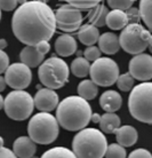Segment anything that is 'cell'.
<instances>
[{"label": "cell", "mask_w": 152, "mask_h": 158, "mask_svg": "<svg viewBox=\"0 0 152 158\" xmlns=\"http://www.w3.org/2000/svg\"><path fill=\"white\" fill-rule=\"evenodd\" d=\"M56 16L49 6L38 0L21 5L13 15V32L21 43L35 46L48 41L56 31Z\"/></svg>", "instance_id": "1"}, {"label": "cell", "mask_w": 152, "mask_h": 158, "mask_svg": "<svg viewBox=\"0 0 152 158\" xmlns=\"http://www.w3.org/2000/svg\"><path fill=\"white\" fill-rule=\"evenodd\" d=\"M92 107L81 96H68L56 108V118L64 130L76 132L87 127L92 117Z\"/></svg>", "instance_id": "2"}, {"label": "cell", "mask_w": 152, "mask_h": 158, "mask_svg": "<svg viewBox=\"0 0 152 158\" xmlns=\"http://www.w3.org/2000/svg\"><path fill=\"white\" fill-rule=\"evenodd\" d=\"M108 141L98 128H82L72 140V150L78 158L105 157Z\"/></svg>", "instance_id": "3"}, {"label": "cell", "mask_w": 152, "mask_h": 158, "mask_svg": "<svg viewBox=\"0 0 152 158\" xmlns=\"http://www.w3.org/2000/svg\"><path fill=\"white\" fill-rule=\"evenodd\" d=\"M128 109L133 118L152 124V83L144 81L133 87L128 98Z\"/></svg>", "instance_id": "4"}, {"label": "cell", "mask_w": 152, "mask_h": 158, "mask_svg": "<svg viewBox=\"0 0 152 158\" xmlns=\"http://www.w3.org/2000/svg\"><path fill=\"white\" fill-rule=\"evenodd\" d=\"M27 133L38 144H51L59 136L60 124L57 118L49 112L40 111L31 117L27 125Z\"/></svg>", "instance_id": "5"}, {"label": "cell", "mask_w": 152, "mask_h": 158, "mask_svg": "<svg viewBox=\"0 0 152 158\" xmlns=\"http://www.w3.org/2000/svg\"><path fill=\"white\" fill-rule=\"evenodd\" d=\"M70 70L65 61L61 57H49L39 65L38 77L45 87L51 89L62 88L69 81Z\"/></svg>", "instance_id": "6"}, {"label": "cell", "mask_w": 152, "mask_h": 158, "mask_svg": "<svg viewBox=\"0 0 152 158\" xmlns=\"http://www.w3.org/2000/svg\"><path fill=\"white\" fill-rule=\"evenodd\" d=\"M150 37L151 31L149 29H145L140 23H129L122 29L119 36L120 48L132 55L141 54L148 48Z\"/></svg>", "instance_id": "7"}, {"label": "cell", "mask_w": 152, "mask_h": 158, "mask_svg": "<svg viewBox=\"0 0 152 158\" xmlns=\"http://www.w3.org/2000/svg\"><path fill=\"white\" fill-rule=\"evenodd\" d=\"M35 101L30 93L24 89H14L5 98L4 110L13 120L22 122L32 115Z\"/></svg>", "instance_id": "8"}, {"label": "cell", "mask_w": 152, "mask_h": 158, "mask_svg": "<svg viewBox=\"0 0 152 158\" xmlns=\"http://www.w3.org/2000/svg\"><path fill=\"white\" fill-rule=\"evenodd\" d=\"M89 75L90 79L97 86L109 87L117 83L120 71L114 60L110 57H100L90 65Z\"/></svg>", "instance_id": "9"}, {"label": "cell", "mask_w": 152, "mask_h": 158, "mask_svg": "<svg viewBox=\"0 0 152 158\" xmlns=\"http://www.w3.org/2000/svg\"><path fill=\"white\" fill-rule=\"evenodd\" d=\"M56 27L64 32L77 31L82 23V14L80 9L71 5H63L56 10Z\"/></svg>", "instance_id": "10"}, {"label": "cell", "mask_w": 152, "mask_h": 158, "mask_svg": "<svg viewBox=\"0 0 152 158\" xmlns=\"http://www.w3.org/2000/svg\"><path fill=\"white\" fill-rule=\"evenodd\" d=\"M5 79L8 86L13 89H25L31 84V69L23 62L13 63L5 71Z\"/></svg>", "instance_id": "11"}, {"label": "cell", "mask_w": 152, "mask_h": 158, "mask_svg": "<svg viewBox=\"0 0 152 158\" xmlns=\"http://www.w3.org/2000/svg\"><path fill=\"white\" fill-rule=\"evenodd\" d=\"M129 73L134 79L141 81H149L152 79V55L141 53L134 55L128 64Z\"/></svg>", "instance_id": "12"}, {"label": "cell", "mask_w": 152, "mask_h": 158, "mask_svg": "<svg viewBox=\"0 0 152 158\" xmlns=\"http://www.w3.org/2000/svg\"><path fill=\"white\" fill-rule=\"evenodd\" d=\"M51 51V45L48 41H41L35 46H25L21 51V62L30 68H37L43 62L45 55Z\"/></svg>", "instance_id": "13"}, {"label": "cell", "mask_w": 152, "mask_h": 158, "mask_svg": "<svg viewBox=\"0 0 152 158\" xmlns=\"http://www.w3.org/2000/svg\"><path fill=\"white\" fill-rule=\"evenodd\" d=\"M35 106L38 110L43 112H51L59 106V95L55 92V89L43 87L40 88L39 91L35 93Z\"/></svg>", "instance_id": "14"}, {"label": "cell", "mask_w": 152, "mask_h": 158, "mask_svg": "<svg viewBox=\"0 0 152 158\" xmlns=\"http://www.w3.org/2000/svg\"><path fill=\"white\" fill-rule=\"evenodd\" d=\"M13 151L18 158H31L37 152V143L30 136H20L13 143Z\"/></svg>", "instance_id": "15"}, {"label": "cell", "mask_w": 152, "mask_h": 158, "mask_svg": "<svg viewBox=\"0 0 152 158\" xmlns=\"http://www.w3.org/2000/svg\"><path fill=\"white\" fill-rule=\"evenodd\" d=\"M55 52L61 57H68L77 52V41L71 35H61L55 40Z\"/></svg>", "instance_id": "16"}, {"label": "cell", "mask_w": 152, "mask_h": 158, "mask_svg": "<svg viewBox=\"0 0 152 158\" xmlns=\"http://www.w3.org/2000/svg\"><path fill=\"white\" fill-rule=\"evenodd\" d=\"M100 106L105 112H116L122 106V98L116 91H105L100 98Z\"/></svg>", "instance_id": "17"}, {"label": "cell", "mask_w": 152, "mask_h": 158, "mask_svg": "<svg viewBox=\"0 0 152 158\" xmlns=\"http://www.w3.org/2000/svg\"><path fill=\"white\" fill-rule=\"evenodd\" d=\"M97 43L98 48L101 49L102 53H104L106 55H113L120 49L119 37L112 32H104L100 36Z\"/></svg>", "instance_id": "18"}, {"label": "cell", "mask_w": 152, "mask_h": 158, "mask_svg": "<svg viewBox=\"0 0 152 158\" xmlns=\"http://www.w3.org/2000/svg\"><path fill=\"white\" fill-rule=\"evenodd\" d=\"M114 134H116L117 142L125 148L134 146L138 140V133H137L136 128L132 125L120 126Z\"/></svg>", "instance_id": "19"}, {"label": "cell", "mask_w": 152, "mask_h": 158, "mask_svg": "<svg viewBox=\"0 0 152 158\" xmlns=\"http://www.w3.org/2000/svg\"><path fill=\"white\" fill-rule=\"evenodd\" d=\"M78 39L80 43L86 46L95 45L100 39V31H98L97 27L93 25L92 23L84 24L82 27L79 28Z\"/></svg>", "instance_id": "20"}, {"label": "cell", "mask_w": 152, "mask_h": 158, "mask_svg": "<svg viewBox=\"0 0 152 158\" xmlns=\"http://www.w3.org/2000/svg\"><path fill=\"white\" fill-rule=\"evenodd\" d=\"M106 25L112 30H122L128 24V17L125 10L112 9L106 15Z\"/></svg>", "instance_id": "21"}, {"label": "cell", "mask_w": 152, "mask_h": 158, "mask_svg": "<svg viewBox=\"0 0 152 158\" xmlns=\"http://www.w3.org/2000/svg\"><path fill=\"white\" fill-rule=\"evenodd\" d=\"M120 117L116 112H105L103 116H101L100 127H101V131L103 133H106V134L116 133L118 128L120 127Z\"/></svg>", "instance_id": "22"}, {"label": "cell", "mask_w": 152, "mask_h": 158, "mask_svg": "<svg viewBox=\"0 0 152 158\" xmlns=\"http://www.w3.org/2000/svg\"><path fill=\"white\" fill-rule=\"evenodd\" d=\"M109 13V9L103 4H98L90 9L88 13V20L95 27H104L106 25V15Z\"/></svg>", "instance_id": "23"}, {"label": "cell", "mask_w": 152, "mask_h": 158, "mask_svg": "<svg viewBox=\"0 0 152 158\" xmlns=\"http://www.w3.org/2000/svg\"><path fill=\"white\" fill-rule=\"evenodd\" d=\"M77 92H78L79 96L89 101V100H93L97 96L98 86L92 79H85L81 83H79L78 87H77Z\"/></svg>", "instance_id": "24"}, {"label": "cell", "mask_w": 152, "mask_h": 158, "mask_svg": "<svg viewBox=\"0 0 152 158\" xmlns=\"http://www.w3.org/2000/svg\"><path fill=\"white\" fill-rule=\"evenodd\" d=\"M71 71L76 77L78 78H85L89 75L90 70V64L89 61L85 57L78 56L77 59H74L71 63Z\"/></svg>", "instance_id": "25"}, {"label": "cell", "mask_w": 152, "mask_h": 158, "mask_svg": "<svg viewBox=\"0 0 152 158\" xmlns=\"http://www.w3.org/2000/svg\"><path fill=\"white\" fill-rule=\"evenodd\" d=\"M40 158H78L73 152L65 147H54L49 150L45 151Z\"/></svg>", "instance_id": "26"}, {"label": "cell", "mask_w": 152, "mask_h": 158, "mask_svg": "<svg viewBox=\"0 0 152 158\" xmlns=\"http://www.w3.org/2000/svg\"><path fill=\"white\" fill-rule=\"evenodd\" d=\"M141 19L146 25V28L152 32V0H140Z\"/></svg>", "instance_id": "27"}, {"label": "cell", "mask_w": 152, "mask_h": 158, "mask_svg": "<svg viewBox=\"0 0 152 158\" xmlns=\"http://www.w3.org/2000/svg\"><path fill=\"white\" fill-rule=\"evenodd\" d=\"M134 83H135V79L129 72L127 73H122L118 77L117 80V86L118 88L122 92H129L133 89L134 87Z\"/></svg>", "instance_id": "28"}, {"label": "cell", "mask_w": 152, "mask_h": 158, "mask_svg": "<svg viewBox=\"0 0 152 158\" xmlns=\"http://www.w3.org/2000/svg\"><path fill=\"white\" fill-rule=\"evenodd\" d=\"M105 158H127L126 148L119 143H111L108 146L105 152Z\"/></svg>", "instance_id": "29"}, {"label": "cell", "mask_w": 152, "mask_h": 158, "mask_svg": "<svg viewBox=\"0 0 152 158\" xmlns=\"http://www.w3.org/2000/svg\"><path fill=\"white\" fill-rule=\"evenodd\" d=\"M66 2L81 10H89L93 7L101 4L102 0H65Z\"/></svg>", "instance_id": "30"}, {"label": "cell", "mask_w": 152, "mask_h": 158, "mask_svg": "<svg viewBox=\"0 0 152 158\" xmlns=\"http://www.w3.org/2000/svg\"><path fill=\"white\" fill-rule=\"evenodd\" d=\"M106 2L109 5V7H111L112 9L126 10L129 7H132V5L135 2V0H106Z\"/></svg>", "instance_id": "31"}, {"label": "cell", "mask_w": 152, "mask_h": 158, "mask_svg": "<svg viewBox=\"0 0 152 158\" xmlns=\"http://www.w3.org/2000/svg\"><path fill=\"white\" fill-rule=\"evenodd\" d=\"M101 54H102L101 49H100L97 46H94V45L93 46H88V47L85 49V52H84L85 59H87L88 61H92V62L100 59V57H101Z\"/></svg>", "instance_id": "32"}, {"label": "cell", "mask_w": 152, "mask_h": 158, "mask_svg": "<svg viewBox=\"0 0 152 158\" xmlns=\"http://www.w3.org/2000/svg\"><path fill=\"white\" fill-rule=\"evenodd\" d=\"M126 14H127V17H128V24L140 23V21L142 20L140 9L136 7H129L128 9H126Z\"/></svg>", "instance_id": "33"}, {"label": "cell", "mask_w": 152, "mask_h": 158, "mask_svg": "<svg viewBox=\"0 0 152 158\" xmlns=\"http://www.w3.org/2000/svg\"><path fill=\"white\" fill-rule=\"evenodd\" d=\"M128 158H152V154L146 149H135L128 155Z\"/></svg>", "instance_id": "34"}, {"label": "cell", "mask_w": 152, "mask_h": 158, "mask_svg": "<svg viewBox=\"0 0 152 158\" xmlns=\"http://www.w3.org/2000/svg\"><path fill=\"white\" fill-rule=\"evenodd\" d=\"M17 4L18 0H0V8L5 12H10L17 7Z\"/></svg>", "instance_id": "35"}, {"label": "cell", "mask_w": 152, "mask_h": 158, "mask_svg": "<svg viewBox=\"0 0 152 158\" xmlns=\"http://www.w3.org/2000/svg\"><path fill=\"white\" fill-rule=\"evenodd\" d=\"M9 65V56L6 52H4V49H0V75L4 73Z\"/></svg>", "instance_id": "36"}, {"label": "cell", "mask_w": 152, "mask_h": 158, "mask_svg": "<svg viewBox=\"0 0 152 158\" xmlns=\"http://www.w3.org/2000/svg\"><path fill=\"white\" fill-rule=\"evenodd\" d=\"M0 158H18L14 154V151L8 148H1L0 149Z\"/></svg>", "instance_id": "37"}, {"label": "cell", "mask_w": 152, "mask_h": 158, "mask_svg": "<svg viewBox=\"0 0 152 158\" xmlns=\"http://www.w3.org/2000/svg\"><path fill=\"white\" fill-rule=\"evenodd\" d=\"M100 120H101V116H100V114H92L90 122L95 123V124H100Z\"/></svg>", "instance_id": "38"}, {"label": "cell", "mask_w": 152, "mask_h": 158, "mask_svg": "<svg viewBox=\"0 0 152 158\" xmlns=\"http://www.w3.org/2000/svg\"><path fill=\"white\" fill-rule=\"evenodd\" d=\"M6 86H7V83H6V79H5V77H2V76L0 75V92L5 91V88H6Z\"/></svg>", "instance_id": "39"}, {"label": "cell", "mask_w": 152, "mask_h": 158, "mask_svg": "<svg viewBox=\"0 0 152 158\" xmlns=\"http://www.w3.org/2000/svg\"><path fill=\"white\" fill-rule=\"evenodd\" d=\"M7 47V41L6 39H0V49H5Z\"/></svg>", "instance_id": "40"}, {"label": "cell", "mask_w": 152, "mask_h": 158, "mask_svg": "<svg viewBox=\"0 0 152 158\" xmlns=\"http://www.w3.org/2000/svg\"><path fill=\"white\" fill-rule=\"evenodd\" d=\"M4 104H5V99L2 98V95L0 94V110L4 108Z\"/></svg>", "instance_id": "41"}, {"label": "cell", "mask_w": 152, "mask_h": 158, "mask_svg": "<svg viewBox=\"0 0 152 158\" xmlns=\"http://www.w3.org/2000/svg\"><path fill=\"white\" fill-rule=\"evenodd\" d=\"M149 49H150V52H151V54H152V35L151 37H150V39H149Z\"/></svg>", "instance_id": "42"}, {"label": "cell", "mask_w": 152, "mask_h": 158, "mask_svg": "<svg viewBox=\"0 0 152 158\" xmlns=\"http://www.w3.org/2000/svg\"><path fill=\"white\" fill-rule=\"evenodd\" d=\"M4 144H5V141H4V139L0 136V149L1 148H4Z\"/></svg>", "instance_id": "43"}, {"label": "cell", "mask_w": 152, "mask_h": 158, "mask_svg": "<svg viewBox=\"0 0 152 158\" xmlns=\"http://www.w3.org/2000/svg\"><path fill=\"white\" fill-rule=\"evenodd\" d=\"M25 2H27V0H18V4H21V5L25 4Z\"/></svg>", "instance_id": "44"}, {"label": "cell", "mask_w": 152, "mask_h": 158, "mask_svg": "<svg viewBox=\"0 0 152 158\" xmlns=\"http://www.w3.org/2000/svg\"><path fill=\"white\" fill-rule=\"evenodd\" d=\"M38 1H41V2H45V4H47L49 0H38Z\"/></svg>", "instance_id": "45"}, {"label": "cell", "mask_w": 152, "mask_h": 158, "mask_svg": "<svg viewBox=\"0 0 152 158\" xmlns=\"http://www.w3.org/2000/svg\"><path fill=\"white\" fill-rule=\"evenodd\" d=\"M0 20H1V8H0Z\"/></svg>", "instance_id": "46"}, {"label": "cell", "mask_w": 152, "mask_h": 158, "mask_svg": "<svg viewBox=\"0 0 152 158\" xmlns=\"http://www.w3.org/2000/svg\"><path fill=\"white\" fill-rule=\"evenodd\" d=\"M31 158H38V157H35V156H33V157H31Z\"/></svg>", "instance_id": "47"}]
</instances>
